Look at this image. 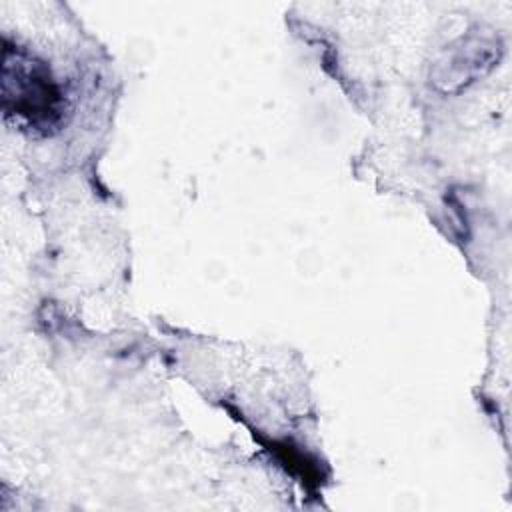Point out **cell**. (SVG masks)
Returning <instances> with one entry per match:
<instances>
[{
    "label": "cell",
    "instance_id": "7a4b0ae2",
    "mask_svg": "<svg viewBox=\"0 0 512 512\" xmlns=\"http://www.w3.org/2000/svg\"><path fill=\"white\" fill-rule=\"evenodd\" d=\"M500 56V46L490 42H476L472 46L464 44L450 60H448V70L444 76H440L436 82L442 84L444 90H454L460 88L466 82H472L476 76H482L486 70L498 62Z\"/></svg>",
    "mask_w": 512,
    "mask_h": 512
},
{
    "label": "cell",
    "instance_id": "3957f363",
    "mask_svg": "<svg viewBox=\"0 0 512 512\" xmlns=\"http://www.w3.org/2000/svg\"><path fill=\"white\" fill-rule=\"evenodd\" d=\"M274 454L278 456V460L282 462V466L292 472L294 476H298L306 486H316L322 482V472L318 470L316 462L312 458H308L306 454H302L298 448H292L290 444L282 442H272Z\"/></svg>",
    "mask_w": 512,
    "mask_h": 512
},
{
    "label": "cell",
    "instance_id": "6da1fadb",
    "mask_svg": "<svg viewBox=\"0 0 512 512\" xmlns=\"http://www.w3.org/2000/svg\"><path fill=\"white\" fill-rule=\"evenodd\" d=\"M2 100L8 114H18L34 126H52L60 120L62 96L44 62L4 48Z\"/></svg>",
    "mask_w": 512,
    "mask_h": 512
}]
</instances>
